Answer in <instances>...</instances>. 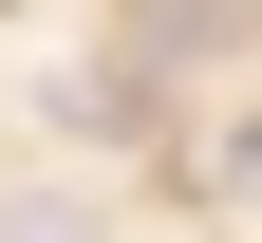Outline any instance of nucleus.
I'll return each instance as SVG.
<instances>
[{
  "mask_svg": "<svg viewBox=\"0 0 262 243\" xmlns=\"http://www.w3.org/2000/svg\"><path fill=\"white\" fill-rule=\"evenodd\" d=\"M225 187H244V206H262V113H244V131H225Z\"/></svg>",
  "mask_w": 262,
  "mask_h": 243,
  "instance_id": "nucleus-1",
  "label": "nucleus"
},
{
  "mask_svg": "<svg viewBox=\"0 0 262 243\" xmlns=\"http://www.w3.org/2000/svg\"><path fill=\"white\" fill-rule=\"evenodd\" d=\"M19 243H56V225H19Z\"/></svg>",
  "mask_w": 262,
  "mask_h": 243,
  "instance_id": "nucleus-2",
  "label": "nucleus"
}]
</instances>
